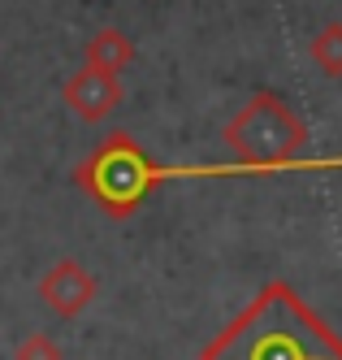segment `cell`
Returning a JSON list of instances; mask_svg holds the SVG:
<instances>
[{
	"label": "cell",
	"instance_id": "6da1fadb",
	"mask_svg": "<svg viewBox=\"0 0 342 360\" xmlns=\"http://www.w3.org/2000/svg\"><path fill=\"white\" fill-rule=\"evenodd\" d=\"M195 360H342V334L291 282L273 278Z\"/></svg>",
	"mask_w": 342,
	"mask_h": 360
},
{
	"label": "cell",
	"instance_id": "7a4b0ae2",
	"mask_svg": "<svg viewBox=\"0 0 342 360\" xmlns=\"http://www.w3.org/2000/svg\"><path fill=\"white\" fill-rule=\"evenodd\" d=\"M173 178H256L247 165L239 161H225V165H165V161H152L143 143L130 135V131H109L83 161L74 165V183L83 195H91L113 221H126L143 209V200L173 183Z\"/></svg>",
	"mask_w": 342,
	"mask_h": 360
},
{
	"label": "cell",
	"instance_id": "3957f363",
	"mask_svg": "<svg viewBox=\"0 0 342 360\" xmlns=\"http://www.w3.org/2000/svg\"><path fill=\"white\" fill-rule=\"evenodd\" d=\"M234 161L247 165L256 178L269 174H334L342 157H303L308 126L277 91H256L221 131Z\"/></svg>",
	"mask_w": 342,
	"mask_h": 360
},
{
	"label": "cell",
	"instance_id": "277c9868",
	"mask_svg": "<svg viewBox=\"0 0 342 360\" xmlns=\"http://www.w3.org/2000/svg\"><path fill=\"white\" fill-rule=\"evenodd\" d=\"M96 291H100V282L74 261V256H65V261H57L44 278H39V300L52 308L57 317H83L87 308H91V300H96Z\"/></svg>",
	"mask_w": 342,
	"mask_h": 360
},
{
	"label": "cell",
	"instance_id": "5b68a950",
	"mask_svg": "<svg viewBox=\"0 0 342 360\" xmlns=\"http://www.w3.org/2000/svg\"><path fill=\"white\" fill-rule=\"evenodd\" d=\"M61 100H65V109L78 113L83 122H104L109 113H117V105L126 100V87L117 74H100V70H78L65 79L61 87Z\"/></svg>",
	"mask_w": 342,
	"mask_h": 360
},
{
	"label": "cell",
	"instance_id": "8992f818",
	"mask_svg": "<svg viewBox=\"0 0 342 360\" xmlns=\"http://www.w3.org/2000/svg\"><path fill=\"white\" fill-rule=\"evenodd\" d=\"M83 57H87V70H100V74H121L130 61H135V39L117 27H100L87 44H83Z\"/></svg>",
	"mask_w": 342,
	"mask_h": 360
},
{
	"label": "cell",
	"instance_id": "52a82bcc",
	"mask_svg": "<svg viewBox=\"0 0 342 360\" xmlns=\"http://www.w3.org/2000/svg\"><path fill=\"white\" fill-rule=\"evenodd\" d=\"M308 57L317 61L321 74H329V79H342V22H329V27H321L317 35H312Z\"/></svg>",
	"mask_w": 342,
	"mask_h": 360
},
{
	"label": "cell",
	"instance_id": "ba28073f",
	"mask_svg": "<svg viewBox=\"0 0 342 360\" xmlns=\"http://www.w3.org/2000/svg\"><path fill=\"white\" fill-rule=\"evenodd\" d=\"M13 360H65L61 343L52 334H26V339L13 347Z\"/></svg>",
	"mask_w": 342,
	"mask_h": 360
}]
</instances>
